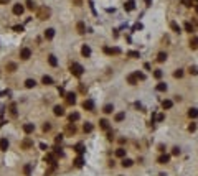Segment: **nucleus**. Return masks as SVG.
<instances>
[{"instance_id":"obj_1","label":"nucleus","mask_w":198,"mask_h":176,"mask_svg":"<svg viewBox=\"0 0 198 176\" xmlns=\"http://www.w3.org/2000/svg\"><path fill=\"white\" fill-rule=\"evenodd\" d=\"M69 71H71V74L76 76V78H81L84 73V67L79 64V63H71V66H69Z\"/></svg>"},{"instance_id":"obj_2","label":"nucleus","mask_w":198,"mask_h":176,"mask_svg":"<svg viewBox=\"0 0 198 176\" xmlns=\"http://www.w3.org/2000/svg\"><path fill=\"white\" fill-rule=\"evenodd\" d=\"M38 18L40 20H48L50 18V15H51V10H50L48 7H41V8H38Z\"/></svg>"},{"instance_id":"obj_3","label":"nucleus","mask_w":198,"mask_h":176,"mask_svg":"<svg viewBox=\"0 0 198 176\" xmlns=\"http://www.w3.org/2000/svg\"><path fill=\"white\" fill-rule=\"evenodd\" d=\"M12 12L15 13V15H22V13L25 12V7L22 5V3H15V5H13V8H12Z\"/></svg>"},{"instance_id":"obj_4","label":"nucleus","mask_w":198,"mask_h":176,"mask_svg":"<svg viewBox=\"0 0 198 176\" xmlns=\"http://www.w3.org/2000/svg\"><path fill=\"white\" fill-rule=\"evenodd\" d=\"M30 56H31V49L30 48H23L20 51V58H22V59H30Z\"/></svg>"},{"instance_id":"obj_5","label":"nucleus","mask_w":198,"mask_h":176,"mask_svg":"<svg viewBox=\"0 0 198 176\" xmlns=\"http://www.w3.org/2000/svg\"><path fill=\"white\" fill-rule=\"evenodd\" d=\"M134 8H136V3H134V0H127V2L124 3V10H125V12H132Z\"/></svg>"},{"instance_id":"obj_6","label":"nucleus","mask_w":198,"mask_h":176,"mask_svg":"<svg viewBox=\"0 0 198 176\" xmlns=\"http://www.w3.org/2000/svg\"><path fill=\"white\" fill-rule=\"evenodd\" d=\"M83 109H86V110H93V109H94V102L91 101V99H86V101L83 102Z\"/></svg>"},{"instance_id":"obj_7","label":"nucleus","mask_w":198,"mask_h":176,"mask_svg":"<svg viewBox=\"0 0 198 176\" xmlns=\"http://www.w3.org/2000/svg\"><path fill=\"white\" fill-rule=\"evenodd\" d=\"M66 102H68L69 105H73V104L76 102V94L74 92H68L66 94Z\"/></svg>"},{"instance_id":"obj_8","label":"nucleus","mask_w":198,"mask_h":176,"mask_svg":"<svg viewBox=\"0 0 198 176\" xmlns=\"http://www.w3.org/2000/svg\"><path fill=\"white\" fill-rule=\"evenodd\" d=\"M127 82H129V84H132V86H136V84L139 82L137 74H136V73H134V74H129V76H127Z\"/></svg>"},{"instance_id":"obj_9","label":"nucleus","mask_w":198,"mask_h":176,"mask_svg":"<svg viewBox=\"0 0 198 176\" xmlns=\"http://www.w3.org/2000/svg\"><path fill=\"white\" fill-rule=\"evenodd\" d=\"M157 161H159L160 165H167L170 161V155H160L159 158H157Z\"/></svg>"},{"instance_id":"obj_10","label":"nucleus","mask_w":198,"mask_h":176,"mask_svg":"<svg viewBox=\"0 0 198 176\" xmlns=\"http://www.w3.org/2000/svg\"><path fill=\"white\" fill-rule=\"evenodd\" d=\"M76 30H78L79 35H84V33H86V25H84L83 21H78V25H76Z\"/></svg>"},{"instance_id":"obj_11","label":"nucleus","mask_w":198,"mask_h":176,"mask_svg":"<svg viewBox=\"0 0 198 176\" xmlns=\"http://www.w3.org/2000/svg\"><path fill=\"white\" fill-rule=\"evenodd\" d=\"M31 147H33V142H31L30 138H25L23 142H22V148H23V150H28Z\"/></svg>"},{"instance_id":"obj_12","label":"nucleus","mask_w":198,"mask_h":176,"mask_svg":"<svg viewBox=\"0 0 198 176\" xmlns=\"http://www.w3.org/2000/svg\"><path fill=\"white\" fill-rule=\"evenodd\" d=\"M104 53L106 55H119L121 49L119 48H104Z\"/></svg>"},{"instance_id":"obj_13","label":"nucleus","mask_w":198,"mask_h":176,"mask_svg":"<svg viewBox=\"0 0 198 176\" xmlns=\"http://www.w3.org/2000/svg\"><path fill=\"white\" fill-rule=\"evenodd\" d=\"M81 53H83L84 58H89V56H91V48H89L88 44H84V46L81 48Z\"/></svg>"},{"instance_id":"obj_14","label":"nucleus","mask_w":198,"mask_h":176,"mask_svg":"<svg viewBox=\"0 0 198 176\" xmlns=\"http://www.w3.org/2000/svg\"><path fill=\"white\" fill-rule=\"evenodd\" d=\"M33 130H35V125L33 124H25L23 125V132L25 133H33Z\"/></svg>"},{"instance_id":"obj_15","label":"nucleus","mask_w":198,"mask_h":176,"mask_svg":"<svg viewBox=\"0 0 198 176\" xmlns=\"http://www.w3.org/2000/svg\"><path fill=\"white\" fill-rule=\"evenodd\" d=\"M53 112H55V115H58V117L65 115V109H63L61 105H55V109H53Z\"/></svg>"},{"instance_id":"obj_16","label":"nucleus","mask_w":198,"mask_h":176,"mask_svg":"<svg viewBox=\"0 0 198 176\" xmlns=\"http://www.w3.org/2000/svg\"><path fill=\"white\" fill-rule=\"evenodd\" d=\"M0 150H2V151H7V150H8V140H7V138H2V140H0Z\"/></svg>"},{"instance_id":"obj_17","label":"nucleus","mask_w":198,"mask_h":176,"mask_svg":"<svg viewBox=\"0 0 198 176\" xmlns=\"http://www.w3.org/2000/svg\"><path fill=\"white\" fill-rule=\"evenodd\" d=\"M53 36H55V30H53V28L45 30V38H46V40H53Z\"/></svg>"},{"instance_id":"obj_18","label":"nucleus","mask_w":198,"mask_h":176,"mask_svg":"<svg viewBox=\"0 0 198 176\" xmlns=\"http://www.w3.org/2000/svg\"><path fill=\"white\" fill-rule=\"evenodd\" d=\"M48 63H50V66H53V67L58 66V59H56V56H55V55H50V56H48Z\"/></svg>"},{"instance_id":"obj_19","label":"nucleus","mask_w":198,"mask_h":176,"mask_svg":"<svg viewBox=\"0 0 198 176\" xmlns=\"http://www.w3.org/2000/svg\"><path fill=\"white\" fill-rule=\"evenodd\" d=\"M35 86H37V81L35 79H26L25 81V87L26 89H31V87H35Z\"/></svg>"},{"instance_id":"obj_20","label":"nucleus","mask_w":198,"mask_h":176,"mask_svg":"<svg viewBox=\"0 0 198 176\" xmlns=\"http://www.w3.org/2000/svg\"><path fill=\"white\" fill-rule=\"evenodd\" d=\"M102 112H104V114H112V112H114V105H112V104H106Z\"/></svg>"},{"instance_id":"obj_21","label":"nucleus","mask_w":198,"mask_h":176,"mask_svg":"<svg viewBox=\"0 0 198 176\" xmlns=\"http://www.w3.org/2000/svg\"><path fill=\"white\" fill-rule=\"evenodd\" d=\"M170 28H172L175 33H180V31H182V28H180V25L177 21H170Z\"/></svg>"},{"instance_id":"obj_22","label":"nucleus","mask_w":198,"mask_h":176,"mask_svg":"<svg viewBox=\"0 0 198 176\" xmlns=\"http://www.w3.org/2000/svg\"><path fill=\"white\" fill-rule=\"evenodd\" d=\"M172 105H173V101H170V99H165V101L162 102V107H164V109H172Z\"/></svg>"},{"instance_id":"obj_23","label":"nucleus","mask_w":198,"mask_h":176,"mask_svg":"<svg viewBox=\"0 0 198 176\" xmlns=\"http://www.w3.org/2000/svg\"><path fill=\"white\" fill-rule=\"evenodd\" d=\"M99 127L104 128V130H109V122H107L106 119H101L99 120Z\"/></svg>"},{"instance_id":"obj_24","label":"nucleus","mask_w":198,"mask_h":176,"mask_svg":"<svg viewBox=\"0 0 198 176\" xmlns=\"http://www.w3.org/2000/svg\"><path fill=\"white\" fill-rule=\"evenodd\" d=\"M45 161H46V163H55V155H53V153H46V155H45Z\"/></svg>"},{"instance_id":"obj_25","label":"nucleus","mask_w":198,"mask_h":176,"mask_svg":"<svg viewBox=\"0 0 198 176\" xmlns=\"http://www.w3.org/2000/svg\"><path fill=\"white\" fill-rule=\"evenodd\" d=\"M5 69L8 71V73H13V71L17 69V64L15 63H7V66H5Z\"/></svg>"},{"instance_id":"obj_26","label":"nucleus","mask_w":198,"mask_h":176,"mask_svg":"<svg viewBox=\"0 0 198 176\" xmlns=\"http://www.w3.org/2000/svg\"><path fill=\"white\" fill-rule=\"evenodd\" d=\"M190 48H193V49L198 48V36H193V38L190 40Z\"/></svg>"},{"instance_id":"obj_27","label":"nucleus","mask_w":198,"mask_h":176,"mask_svg":"<svg viewBox=\"0 0 198 176\" xmlns=\"http://www.w3.org/2000/svg\"><path fill=\"white\" fill-rule=\"evenodd\" d=\"M41 82H43L45 86H50V84H53V79L50 78V76H43V78H41Z\"/></svg>"},{"instance_id":"obj_28","label":"nucleus","mask_w":198,"mask_h":176,"mask_svg":"<svg viewBox=\"0 0 198 176\" xmlns=\"http://www.w3.org/2000/svg\"><path fill=\"white\" fill-rule=\"evenodd\" d=\"M157 91H159V92H165V91H167V84H165V82H159V84H157Z\"/></svg>"},{"instance_id":"obj_29","label":"nucleus","mask_w":198,"mask_h":176,"mask_svg":"<svg viewBox=\"0 0 198 176\" xmlns=\"http://www.w3.org/2000/svg\"><path fill=\"white\" fill-rule=\"evenodd\" d=\"M165 59H167V53L162 51V53H159V55H157V61H159V63H164Z\"/></svg>"},{"instance_id":"obj_30","label":"nucleus","mask_w":198,"mask_h":176,"mask_svg":"<svg viewBox=\"0 0 198 176\" xmlns=\"http://www.w3.org/2000/svg\"><path fill=\"white\" fill-rule=\"evenodd\" d=\"M188 117H190V119H196L198 117V109H190L188 110Z\"/></svg>"},{"instance_id":"obj_31","label":"nucleus","mask_w":198,"mask_h":176,"mask_svg":"<svg viewBox=\"0 0 198 176\" xmlns=\"http://www.w3.org/2000/svg\"><path fill=\"white\" fill-rule=\"evenodd\" d=\"M116 156L125 158V150H124V148H117V150H116Z\"/></svg>"},{"instance_id":"obj_32","label":"nucleus","mask_w":198,"mask_h":176,"mask_svg":"<svg viewBox=\"0 0 198 176\" xmlns=\"http://www.w3.org/2000/svg\"><path fill=\"white\" fill-rule=\"evenodd\" d=\"M132 163H134V161L129 160V158H124V160H122V166H124V168H129V166H132Z\"/></svg>"},{"instance_id":"obj_33","label":"nucleus","mask_w":198,"mask_h":176,"mask_svg":"<svg viewBox=\"0 0 198 176\" xmlns=\"http://www.w3.org/2000/svg\"><path fill=\"white\" fill-rule=\"evenodd\" d=\"M83 130H84L86 133L93 132V124H89V122H86V124H84V127H83Z\"/></svg>"},{"instance_id":"obj_34","label":"nucleus","mask_w":198,"mask_h":176,"mask_svg":"<svg viewBox=\"0 0 198 176\" xmlns=\"http://www.w3.org/2000/svg\"><path fill=\"white\" fill-rule=\"evenodd\" d=\"M76 120H79V114L78 112H73V114L69 115V122L73 124V122H76Z\"/></svg>"},{"instance_id":"obj_35","label":"nucleus","mask_w":198,"mask_h":176,"mask_svg":"<svg viewBox=\"0 0 198 176\" xmlns=\"http://www.w3.org/2000/svg\"><path fill=\"white\" fill-rule=\"evenodd\" d=\"M26 8H28V10H35V8H37L33 0H26Z\"/></svg>"},{"instance_id":"obj_36","label":"nucleus","mask_w":198,"mask_h":176,"mask_svg":"<svg viewBox=\"0 0 198 176\" xmlns=\"http://www.w3.org/2000/svg\"><path fill=\"white\" fill-rule=\"evenodd\" d=\"M188 73L193 74V76H198V67L196 66H190V67H188Z\"/></svg>"},{"instance_id":"obj_37","label":"nucleus","mask_w":198,"mask_h":176,"mask_svg":"<svg viewBox=\"0 0 198 176\" xmlns=\"http://www.w3.org/2000/svg\"><path fill=\"white\" fill-rule=\"evenodd\" d=\"M183 28H185V31H188V33H192V31H193V25L190 23V21H187V23L183 25Z\"/></svg>"},{"instance_id":"obj_38","label":"nucleus","mask_w":198,"mask_h":176,"mask_svg":"<svg viewBox=\"0 0 198 176\" xmlns=\"http://www.w3.org/2000/svg\"><path fill=\"white\" fill-rule=\"evenodd\" d=\"M66 132H68V133H76V127H74V124H69L68 127H66Z\"/></svg>"},{"instance_id":"obj_39","label":"nucleus","mask_w":198,"mask_h":176,"mask_svg":"<svg viewBox=\"0 0 198 176\" xmlns=\"http://www.w3.org/2000/svg\"><path fill=\"white\" fill-rule=\"evenodd\" d=\"M83 163H84V160H83V158H81V156H78V158H76V160H74V165L78 166V168H81V166H83Z\"/></svg>"},{"instance_id":"obj_40","label":"nucleus","mask_w":198,"mask_h":176,"mask_svg":"<svg viewBox=\"0 0 198 176\" xmlns=\"http://www.w3.org/2000/svg\"><path fill=\"white\" fill-rule=\"evenodd\" d=\"M124 117H125L124 112H119V114H116L114 119H116V122H121V120H124Z\"/></svg>"},{"instance_id":"obj_41","label":"nucleus","mask_w":198,"mask_h":176,"mask_svg":"<svg viewBox=\"0 0 198 176\" xmlns=\"http://www.w3.org/2000/svg\"><path fill=\"white\" fill-rule=\"evenodd\" d=\"M129 58H140V55H139V51H129L127 53Z\"/></svg>"},{"instance_id":"obj_42","label":"nucleus","mask_w":198,"mask_h":176,"mask_svg":"<svg viewBox=\"0 0 198 176\" xmlns=\"http://www.w3.org/2000/svg\"><path fill=\"white\" fill-rule=\"evenodd\" d=\"M162 74H164V73H162V69H155V71H154V78H155V79H160Z\"/></svg>"},{"instance_id":"obj_43","label":"nucleus","mask_w":198,"mask_h":176,"mask_svg":"<svg viewBox=\"0 0 198 176\" xmlns=\"http://www.w3.org/2000/svg\"><path fill=\"white\" fill-rule=\"evenodd\" d=\"M182 76H183V71H182V69H177V71L173 73V78H177V79H180Z\"/></svg>"},{"instance_id":"obj_44","label":"nucleus","mask_w":198,"mask_h":176,"mask_svg":"<svg viewBox=\"0 0 198 176\" xmlns=\"http://www.w3.org/2000/svg\"><path fill=\"white\" fill-rule=\"evenodd\" d=\"M182 3H183L185 7H192V5H193V0H182Z\"/></svg>"},{"instance_id":"obj_45","label":"nucleus","mask_w":198,"mask_h":176,"mask_svg":"<svg viewBox=\"0 0 198 176\" xmlns=\"http://www.w3.org/2000/svg\"><path fill=\"white\" fill-rule=\"evenodd\" d=\"M13 30H15V31H18V33H22V31H23L25 28H23L22 25H17V26H13Z\"/></svg>"},{"instance_id":"obj_46","label":"nucleus","mask_w":198,"mask_h":176,"mask_svg":"<svg viewBox=\"0 0 198 176\" xmlns=\"http://www.w3.org/2000/svg\"><path fill=\"white\" fill-rule=\"evenodd\" d=\"M76 151H78V153H79V155H81V153H83V151H84V147H83V145H81V143H79V145H78V147H76Z\"/></svg>"},{"instance_id":"obj_47","label":"nucleus","mask_w":198,"mask_h":176,"mask_svg":"<svg viewBox=\"0 0 198 176\" xmlns=\"http://www.w3.org/2000/svg\"><path fill=\"white\" fill-rule=\"evenodd\" d=\"M172 155H180V148H178V147L172 148Z\"/></svg>"},{"instance_id":"obj_48","label":"nucleus","mask_w":198,"mask_h":176,"mask_svg":"<svg viewBox=\"0 0 198 176\" xmlns=\"http://www.w3.org/2000/svg\"><path fill=\"white\" fill-rule=\"evenodd\" d=\"M188 130H190V132H195V130H196V125H195V124H190V125H188Z\"/></svg>"},{"instance_id":"obj_49","label":"nucleus","mask_w":198,"mask_h":176,"mask_svg":"<svg viewBox=\"0 0 198 176\" xmlns=\"http://www.w3.org/2000/svg\"><path fill=\"white\" fill-rule=\"evenodd\" d=\"M136 74H137V78H139V79H140V81H144V79H145V74H142V73H139V71H137V73H136Z\"/></svg>"},{"instance_id":"obj_50","label":"nucleus","mask_w":198,"mask_h":176,"mask_svg":"<svg viewBox=\"0 0 198 176\" xmlns=\"http://www.w3.org/2000/svg\"><path fill=\"white\" fill-rule=\"evenodd\" d=\"M50 128H51V125H50V124H48V122H46V124H45V125H43V130H45V132H48V130H50Z\"/></svg>"},{"instance_id":"obj_51","label":"nucleus","mask_w":198,"mask_h":176,"mask_svg":"<svg viewBox=\"0 0 198 176\" xmlns=\"http://www.w3.org/2000/svg\"><path fill=\"white\" fill-rule=\"evenodd\" d=\"M55 142H56V143H61V142H63V135H58V137L55 138Z\"/></svg>"},{"instance_id":"obj_52","label":"nucleus","mask_w":198,"mask_h":176,"mask_svg":"<svg viewBox=\"0 0 198 176\" xmlns=\"http://www.w3.org/2000/svg\"><path fill=\"white\" fill-rule=\"evenodd\" d=\"M142 28V23H136L134 25V30H140Z\"/></svg>"},{"instance_id":"obj_53","label":"nucleus","mask_w":198,"mask_h":176,"mask_svg":"<svg viewBox=\"0 0 198 176\" xmlns=\"http://www.w3.org/2000/svg\"><path fill=\"white\" fill-rule=\"evenodd\" d=\"M40 148H41V150H45V151H46V150H48V147H46V145H45V143H40Z\"/></svg>"},{"instance_id":"obj_54","label":"nucleus","mask_w":198,"mask_h":176,"mask_svg":"<svg viewBox=\"0 0 198 176\" xmlns=\"http://www.w3.org/2000/svg\"><path fill=\"white\" fill-rule=\"evenodd\" d=\"M30 170H31V166L26 165V166H25V173H30Z\"/></svg>"},{"instance_id":"obj_55","label":"nucleus","mask_w":198,"mask_h":176,"mask_svg":"<svg viewBox=\"0 0 198 176\" xmlns=\"http://www.w3.org/2000/svg\"><path fill=\"white\" fill-rule=\"evenodd\" d=\"M58 92H60L61 96H65V89H63V87H60V89H58Z\"/></svg>"},{"instance_id":"obj_56","label":"nucleus","mask_w":198,"mask_h":176,"mask_svg":"<svg viewBox=\"0 0 198 176\" xmlns=\"http://www.w3.org/2000/svg\"><path fill=\"white\" fill-rule=\"evenodd\" d=\"M157 120L162 122V120H164V115H162V114H160V115H157Z\"/></svg>"},{"instance_id":"obj_57","label":"nucleus","mask_w":198,"mask_h":176,"mask_svg":"<svg viewBox=\"0 0 198 176\" xmlns=\"http://www.w3.org/2000/svg\"><path fill=\"white\" fill-rule=\"evenodd\" d=\"M150 3H152V0H145V5L147 7H150Z\"/></svg>"},{"instance_id":"obj_58","label":"nucleus","mask_w":198,"mask_h":176,"mask_svg":"<svg viewBox=\"0 0 198 176\" xmlns=\"http://www.w3.org/2000/svg\"><path fill=\"white\" fill-rule=\"evenodd\" d=\"M73 2L76 3V5H81V0H73Z\"/></svg>"},{"instance_id":"obj_59","label":"nucleus","mask_w":198,"mask_h":176,"mask_svg":"<svg viewBox=\"0 0 198 176\" xmlns=\"http://www.w3.org/2000/svg\"><path fill=\"white\" fill-rule=\"evenodd\" d=\"M10 0H0V3H8Z\"/></svg>"},{"instance_id":"obj_60","label":"nucleus","mask_w":198,"mask_h":176,"mask_svg":"<svg viewBox=\"0 0 198 176\" xmlns=\"http://www.w3.org/2000/svg\"><path fill=\"white\" fill-rule=\"evenodd\" d=\"M195 12H196V13H198V5H196V8H195Z\"/></svg>"},{"instance_id":"obj_61","label":"nucleus","mask_w":198,"mask_h":176,"mask_svg":"<svg viewBox=\"0 0 198 176\" xmlns=\"http://www.w3.org/2000/svg\"><path fill=\"white\" fill-rule=\"evenodd\" d=\"M193 2H196V3H198V0H193Z\"/></svg>"}]
</instances>
